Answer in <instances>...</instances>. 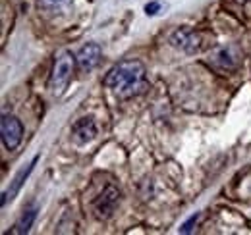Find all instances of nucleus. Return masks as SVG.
I'll return each mask as SVG.
<instances>
[{
  "instance_id": "obj_1",
  "label": "nucleus",
  "mask_w": 251,
  "mask_h": 235,
  "mask_svg": "<svg viewBox=\"0 0 251 235\" xmlns=\"http://www.w3.org/2000/svg\"><path fill=\"white\" fill-rule=\"evenodd\" d=\"M102 83L118 98H131L147 89V70L139 60H122L108 70Z\"/></svg>"
},
{
  "instance_id": "obj_2",
  "label": "nucleus",
  "mask_w": 251,
  "mask_h": 235,
  "mask_svg": "<svg viewBox=\"0 0 251 235\" xmlns=\"http://www.w3.org/2000/svg\"><path fill=\"white\" fill-rule=\"evenodd\" d=\"M74 66H75V56H72V52L64 50V52H60L56 56L52 73H50V89H52V93L58 94V93H62L64 89H66V85L72 79Z\"/></svg>"
},
{
  "instance_id": "obj_3",
  "label": "nucleus",
  "mask_w": 251,
  "mask_h": 235,
  "mask_svg": "<svg viewBox=\"0 0 251 235\" xmlns=\"http://www.w3.org/2000/svg\"><path fill=\"white\" fill-rule=\"evenodd\" d=\"M201 35L191 27H180L170 35V45L182 52H188V54H195L201 50Z\"/></svg>"
},
{
  "instance_id": "obj_4",
  "label": "nucleus",
  "mask_w": 251,
  "mask_h": 235,
  "mask_svg": "<svg viewBox=\"0 0 251 235\" xmlns=\"http://www.w3.org/2000/svg\"><path fill=\"white\" fill-rule=\"evenodd\" d=\"M0 133H2V143L8 150L18 148L24 137V125L16 116H8L4 114L0 121Z\"/></svg>"
},
{
  "instance_id": "obj_5",
  "label": "nucleus",
  "mask_w": 251,
  "mask_h": 235,
  "mask_svg": "<svg viewBox=\"0 0 251 235\" xmlns=\"http://www.w3.org/2000/svg\"><path fill=\"white\" fill-rule=\"evenodd\" d=\"M120 201V191L114 185H106L102 193L93 201V212L99 220H106Z\"/></svg>"
},
{
  "instance_id": "obj_6",
  "label": "nucleus",
  "mask_w": 251,
  "mask_h": 235,
  "mask_svg": "<svg viewBox=\"0 0 251 235\" xmlns=\"http://www.w3.org/2000/svg\"><path fill=\"white\" fill-rule=\"evenodd\" d=\"M97 137V123L93 118H79L72 125V139L77 145H87Z\"/></svg>"
},
{
  "instance_id": "obj_7",
  "label": "nucleus",
  "mask_w": 251,
  "mask_h": 235,
  "mask_svg": "<svg viewBox=\"0 0 251 235\" xmlns=\"http://www.w3.org/2000/svg\"><path fill=\"white\" fill-rule=\"evenodd\" d=\"M102 58V50L97 43H87L85 47H81V50L75 56V64L81 71H91L95 66Z\"/></svg>"
},
{
  "instance_id": "obj_8",
  "label": "nucleus",
  "mask_w": 251,
  "mask_h": 235,
  "mask_svg": "<svg viewBox=\"0 0 251 235\" xmlns=\"http://www.w3.org/2000/svg\"><path fill=\"white\" fill-rule=\"evenodd\" d=\"M35 162H37V156L33 158L31 162H29V164H27V166H25L24 170H20V172H18V176L14 177V181H12L10 189H8V191H6L4 195H2V206L6 205L8 201H12V199H14V197H16L18 193H20V189H22L24 181H25V179H27V176H29V174L33 172V166H35Z\"/></svg>"
},
{
  "instance_id": "obj_9",
  "label": "nucleus",
  "mask_w": 251,
  "mask_h": 235,
  "mask_svg": "<svg viewBox=\"0 0 251 235\" xmlns=\"http://www.w3.org/2000/svg\"><path fill=\"white\" fill-rule=\"evenodd\" d=\"M74 0H37V8L50 16H62L72 8Z\"/></svg>"
},
{
  "instance_id": "obj_10",
  "label": "nucleus",
  "mask_w": 251,
  "mask_h": 235,
  "mask_svg": "<svg viewBox=\"0 0 251 235\" xmlns=\"http://www.w3.org/2000/svg\"><path fill=\"white\" fill-rule=\"evenodd\" d=\"M35 218H37V208L31 206V208H27V210L22 214V218L16 222V226H14V230H12L10 234H27V232L31 230Z\"/></svg>"
},
{
  "instance_id": "obj_11",
  "label": "nucleus",
  "mask_w": 251,
  "mask_h": 235,
  "mask_svg": "<svg viewBox=\"0 0 251 235\" xmlns=\"http://www.w3.org/2000/svg\"><path fill=\"white\" fill-rule=\"evenodd\" d=\"M230 52H232V48H220L219 52H217V56H215L217 62H222V68H226V70L236 66V58Z\"/></svg>"
},
{
  "instance_id": "obj_12",
  "label": "nucleus",
  "mask_w": 251,
  "mask_h": 235,
  "mask_svg": "<svg viewBox=\"0 0 251 235\" xmlns=\"http://www.w3.org/2000/svg\"><path fill=\"white\" fill-rule=\"evenodd\" d=\"M160 8H162V4H160L158 0H153V2H149V4L145 6V14H147V16H157Z\"/></svg>"
},
{
  "instance_id": "obj_13",
  "label": "nucleus",
  "mask_w": 251,
  "mask_h": 235,
  "mask_svg": "<svg viewBox=\"0 0 251 235\" xmlns=\"http://www.w3.org/2000/svg\"><path fill=\"white\" fill-rule=\"evenodd\" d=\"M199 218H201L199 214H195V216H191V218H189L188 222H186V224L182 226V230H180V232H182V234H189V232L193 230V226L197 224V220H199Z\"/></svg>"
}]
</instances>
